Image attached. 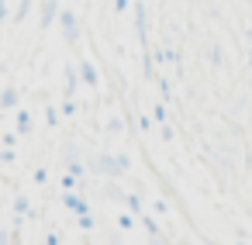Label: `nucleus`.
<instances>
[{
	"label": "nucleus",
	"mask_w": 252,
	"mask_h": 245,
	"mask_svg": "<svg viewBox=\"0 0 252 245\" xmlns=\"http://www.w3.org/2000/svg\"><path fill=\"white\" fill-rule=\"evenodd\" d=\"M121 128H125L121 118H111V121H107V131H111V135H121Z\"/></svg>",
	"instance_id": "20e7f679"
},
{
	"label": "nucleus",
	"mask_w": 252,
	"mask_h": 245,
	"mask_svg": "<svg viewBox=\"0 0 252 245\" xmlns=\"http://www.w3.org/2000/svg\"><path fill=\"white\" fill-rule=\"evenodd\" d=\"M249 38H252V31H249Z\"/></svg>",
	"instance_id": "6e6552de"
},
{
	"label": "nucleus",
	"mask_w": 252,
	"mask_h": 245,
	"mask_svg": "<svg viewBox=\"0 0 252 245\" xmlns=\"http://www.w3.org/2000/svg\"><path fill=\"white\" fill-rule=\"evenodd\" d=\"M4 18H7V4L0 0V25H4Z\"/></svg>",
	"instance_id": "423d86ee"
},
{
	"label": "nucleus",
	"mask_w": 252,
	"mask_h": 245,
	"mask_svg": "<svg viewBox=\"0 0 252 245\" xmlns=\"http://www.w3.org/2000/svg\"><path fill=\"white\" fill-rule=\"evenodd\" d=\"M56 21V0H45V7H42V28H49Z\"/></svg>",
	"instance_id": "7ed1b4c3"
},
{
	"label": "nucleus",
	"mask_w": 252,
	"mask_h": 245,
	"mask_svg": "<svg viewBox=\"0 0 252 245\" xmlns=\"http://www.w3.org/2000/svg\"><path fill=\"white\" fill-rule=\"evenodd\" d=\"M14 104H18V90H14V87H7L4 93H0V111H11Z\"/></svg>",
	"instance_id": "f03ea898"
},
{
	"label": "nucleus",
	"mask_w": 252,
	"mask_h": 245,
	"mask_svg": "<svg viewBox=\"0 0 252 245\" xmlns=\"http://www.w3.org/2000/svg\"><path fill=\"white\" fill-rule=\"evenodd\" d=\"M138 128H142V131H149V128H152V118H145V114H138Z\"/></svg>",
	"instance_id": "39448f33"
},
{
	"label": "nucleus",
	"mask_w": 252,
	"mask_h": 245,
	"mask_svg": "<svg viewBox=\"0 0 252 245\" xmlns=\"http://www.w3.org/2000/svg\"><path fill=\"white\" fill-rule=\"evenodd\" d=\"M80 80L87 83V87H97V69H94V62H80Z\"/></svg>",
	"instance_id": "f257e3e1"
},
{
	"label": "nucleus",
	"mask_w": 252,
	"mask_h": 245,
	"mask_svg": "<svg viewBox=\"0 0 252 245\" xmlns=\"http://www.w3.org/2000/svg\"><path fill=\"white\" fill-rule=\"evenodd\" d=\"M114 4H118V11H125V7H128V0H114Z\"/></svg>",
	"instance_id": "0eeeda50"
}]
</instances>
